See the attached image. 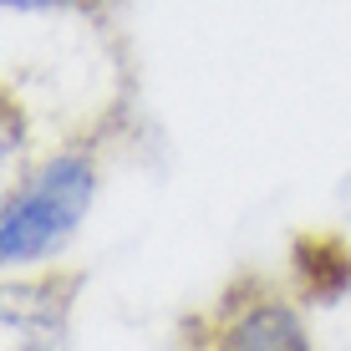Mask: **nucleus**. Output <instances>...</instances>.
<instances>
[{
  "mask_svg": "<svg viewBox=\"0 0 351 351\" xmlns=\"http://www.w3.org/2000/svg\"><path fill=\"white\" fill-rule=\"evenodd\" d=\"M189 351H316L306 316L265 280H234L189 326Z\"/></svg>",
  "mask_w": 351,
  "mask_h": 351,
  "instance_id": "obj_2",
  "label": "nucleus"
},
{
  "mask_svg": "<svg viewBox=\"0 0 351 351\" xmlns=\"http://www.w3.org/2000/svg\"><path fill=\"white\" fill-rule=\"evenodd\" d=\"M87 5V0H5V10H71Z\"/></svg>",
  "mask_w": 351,
  "mask_h": 351,
  "instance_id": "obj_4",
  "label": "nucleus"
},
{
  "mask_svg": "<svg viewBox=\"0 0 351 351\" xmlns=\"http://www.w3.org/2000/svg\"><path fill=\"white\" fill-rule=\"evenodd\" d=\"M87 285L77 270L10 275L0 300V346L5 351H71V311Z\"/></svg>",
  "mask_w": 351,
  "mask_h": 351,
  "instance_id": "obj_3",
  "label": "nucleus"
},
{
  "mask_svg": "<svg viewBox=\"0 0 351 351\" xmlns=\"http://www.w3.org/2000/svg\"><path fill=\"white\" fill-rule=\"evenodd\" d=\"M102 189V163L92 143H66L51 158H41L5 193L0 209V265L10 275H26L36 265L56 260L77 239L82 219L92 214Z\"/></svg>",
  "mask_w": 351,
  "mask_h": 351,
  "instance_id": "obj_1",
  "label": "nucleus"
}]
</instances>
